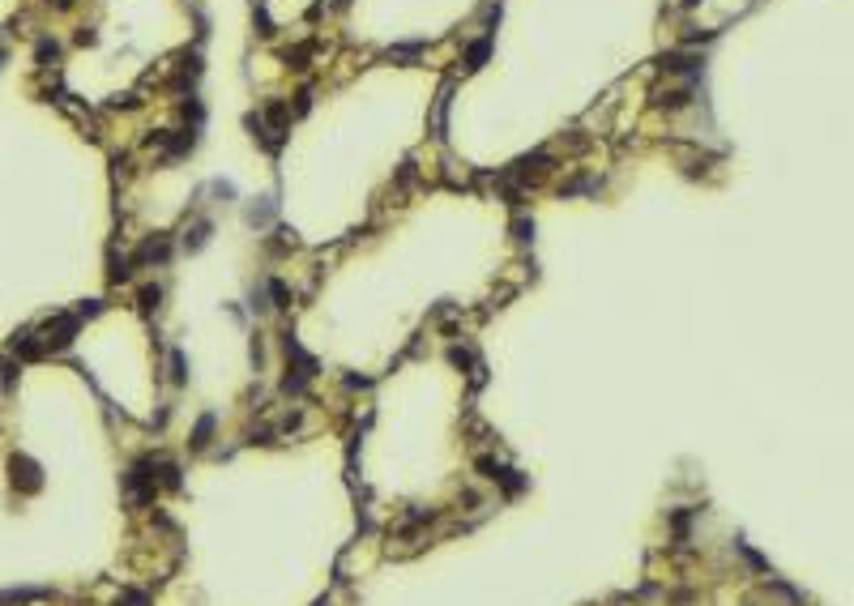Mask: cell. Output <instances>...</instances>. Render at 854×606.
Segmentation results:
<instances>
[{"instance_id":"cell-1","label":"cell","mask_w":854,"mask_h":606,"mask_svg":"<svg viewBox=\"0 0 854 606\" xmlns=\"http://www.w3.org/2000/svg\"><path fill=\"white\" fill-rule=\"evenodd\" d=\"M145 145L158 149V154H167V158H184V154H192L197 133H192V129H184V133H149Z\"/></svg>"},{"instance_id":"cell-2","label":"cell","mask_w":854,"mask_h":606,"mask_svg":"<svg viewBox=\"0 0 854 606\" xmlns=\"http://www.w3.org/2000/svg\"><path fill=\"white\" fill-rule=\"evenodd\" d=\"M167 261H171V239H167V235L145 239V244L133 252V265H167Z\"/></svg>"},{"instance_id":"cell-3","label":"cell","mask_w":854,"mask_h":606,"mask_svg":"<svg viewBox=\"0 0 854 606\" xmlns=\"http://www.w3.org/2000/svg\"><path fill=\"white\" fill-rule=\"evenodd\" d=\"M13 483H21L26 491H39V466L35 461H26V457H13Z\"/></svg>"},{"instance_id":"cell-4","label":"cell","mask_w":854,"mask_h":606,"mask_svg":"<svg viewBox=\"0 0 854 606\" xmlns=\"http://www.w3.org/2000/svg\"><path fill=\"white\" fill-rule=\"evenodd\" d=\"M210 231H214V226H210V218H201L197 226H188V235H184V248H188V252H201V248L210 244Z\"/></svg>"},{"instance_id":"cell-5","label":"cell","mask_w":854,"mask_h":606,"mask_svg":"<svg viewBox=\"0 0 854 606\" xmlns=\"http://www.w3.org/2000/svg\"><path fill=\"white\" fill-rule=\"evenodd\" d=\"M273 210H278V201H273V196H261V205L248 210V222H253V226H265V222L273 218Z\"/></svg>"},{"instance_id":"cell-6","label":"cell","mask_w":854,"mask_h":606,"mask_svg":"<svg viewBox=\"0 0 854 606\" xmlns=\"http://www.w3.org/2000/svg\"><path fill=\"white\" fill-rule=\"evenodd\" d=\"M491 56V39H479V43H470V52H466V68H483V60Z\"/></svg>"},{"instance_id":"cell-7","label":"cell","mask_w":854,"mask_h":606,"mask_svg":"<svg viewBox=\"0 0 854 606\" xmlns=\"http://www.w3.org/2000/svg\"><path fill=\"white\" fill-rule=\"evenodd\" d=\"M210 436H214V414H206L197 423V432H192V448H206L210 444Z\"/></svg>"},{"instance_id":"cell-8","label":"cell","mask_w":854,"mask_h":606,"mask_svg":"<svg viewBox=\"0 0 854 606\" xmlns=\"http://www.w3.org/2000/svg\"><path fill=\"white\" fill-rule=\"evenodd\" d=\"M180 111H184V120L192 124V129H197V124H201V120H206V107H201V103H197V98H192V94L184 98V107H180Z\"/></svg>"},{"instance_id":"cell-9","label":"cell","mask_w":854,"mask_h":606,"mask_svg":"<svg viewBox=\"0 0 854 606\" xmlns=\"http://www.w3.org/2000/svg\"><path fill=\"white\" fill-rule=\"evenodd\" d=\"M158 303H163V286H141V308L145 312H154Z\"/></svg>"},{"instance_id":"cell-10","label":"cell","mask_w":854,"mask_h":606,"mask_svg":"<svg viewBox=\"0 0 854 606\" xmlns=\"http://www.w3.org/2000/svg\"><path fill=\"white\" fill-rule=\"evenodd\" d=\"M171 380H175V385H184V380H188V376H184V355H180V350L171 355Z\"/></svg>"},{"instance_id":"cell-11","label":"cell","mask_w":854,"mask_h":606,"mask_svg":"<svg viewBox=\"0 0 854 606\" xmlns=\"http://www.w3.org/2000/svg\"><path fill=\"white\" fill-rule=\"evenodd\" d=\"M56 56H60V47L52 39H39V60H56Z\"/></svg>"},{"instance_id":"cell-12","label":"cell","mask_w":854,"mask_h":606,"mask_svg":"<svg viewBox=\"0 0 854 606\" xmlns=\"http://www.w3.org/2000/svg\"><path fill=\"white\" fill-rule=\"evenodd\" d=\"M78 43H82V47H94V43H98V35H94V30H86V26H82V30H78Z\"/></svg>"},{"instance_id":"cell-13","label":"cell","mask_w":854,"mask_h":606,"mask_svg":"<svg viewBox=\"0 0 854 606\" xmlns=\"http://www.w3.org/2000/svg\"><path fill=\"white\" fill-rule=\"evenodd\" d=\"M684 5H688V9H692V5H696V0H684Z\"/></svg>"}]
</instances>
